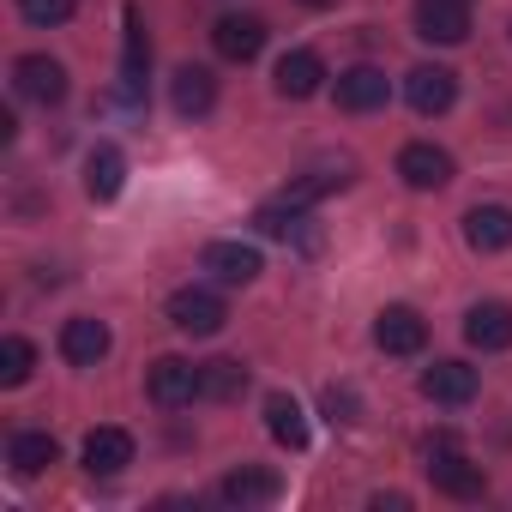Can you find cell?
Wrapping results in <instances>:
<instances>
[{"mask_svg": "<svg viewBox=\"0 0 512 512\" xmlns=\"http://www.w3.org/2000/svg\"><path fill=\"white\" fill-rule=\"evenodd\" d=\"M428 482H434L440 494H452V500H482V494H488L482 464H470L452 440H428Z\"/></svg>", "mask_w": 512, "mask_h": 512, "instance_id": "1", "label": "cell"}, {"mask_svg": "<svg viewBox=\"0 0 512 512\" xmlns=\"http://www.w3.org/2000/svg\"><path fill=\"white\" fill-rule=\"evenodd\" d=\"M223 320H229V308H223V296H217V290L187 284V290H175V296H169V326H175V332H187V338H211V332H223Z\"/></svg>", "mask_w": 512, "mask_h": 512, "instance_id": "2", "label": "cell"}, {"mask_svg": "<svg viewBox=\"0 0 512 512\" xmlns=\"http://www.w3.org/2000/svg\"><path fill=\"white\" fill-rule=\"evenodd\" d=\"M253 229H260L266 241H290V247H302V253L320 247V229H314L308 205H296V199H272V205H260V211H253Z\"/></svg>", "mask_w": 512, "mask_h": 512, "instance_id": "3", "label": "cell"}, {"mask_svg": "<svg viewBox=\"0 0 512 512\" xmlns=\"http://www.w3.org/2000/svg\"><path fill=\"white\" fill-rule=\"evenodd\" d=\"M145 392H151L157 410H181V404L199 398V368H193L187 356H157V362L145 368Z\"/></svg>", "mask_w": 512, "mask_h": 512, "instance_id": "4", "label": "cell"}, {"mask_svg": "<svg viewBox=\"0 0 512 512\" xmlns=\"http://www.w3.org/2000/svg\"><path fill=\"white\" fill-rule=\"evenodd\" d=\"M410 25H416V37H422V43L452 49V43H464V37H470V0H416Z\"/></svg>", "mask_w": 512, "mask_h": 512, "instance_id": "5", "label": "cell"}, {"mask_svg": "<svg viewBox=\"0 0 512 512\" xmlns=\"http://www.w3.org/2000/svg\"><path fill=\"white\" fill-rule=\"evenodd\" d=\"M13 85H19V97H25V103L55 109V103L67 97V67H61L55 55H25V61L13 67Z\"/></svg>", "mask_w": 512, "mask_h": 512, "instance_id": "6", "label": "cell"}, {"mask_svg": "<svg viewBox=\"0 0 512 512\" xmlns=\"http://www.w3.org/2000/svg\"><path fill=\"white\" fill-rule=\"evenodd\" d=\"M398 175H404V187H416V193H440V187L452 181V151L416 139V145L398 151Z\"/></svg>", "mask_w": 512, "mask_h": 512, "instance_id": "7", "label": "cell"}, {"mask_svg": "<svg viewBox=\"0 0 512 512\" xmlns=\"http://www.w3.org/2000/svg\"><path fill=\"white\" fill-rule=\"evenodd\" d=\"M211 49L223 55V61H253L266 49V19H253V13H223L217 25H211Z\"/></svg>", "mask_w": 512, "mask_h": 512, "instance_id": "8", "label": "cell"}, {"mask_svg": "<svg viewBox=\"0 0 512 512\" xmlns=\"http://www.w3.org/2000/svg\"><path fill=\"white\" fill-rule=\"evenodd\" d=\"M217 494H223L229 506H272V500L284 494V476L266 470V464H241V470H229V476L217 482Z\"/></svg>", "mask_w": 512, "mask_h": 512, "instance_id": "9", "label": "cell"}, {"mask_svg": "<svg viewBox=\"0 0 512 512\" xmlns=\"http://www.w3.org/2000/svg\"><path fill=\"white\" fill-rule=\"evenodd\" d=\"M404 97H410L416 115H446V109L458 103V73H452V67H416V73L404 79Z\"/></svg>", "mask_w": 512, "mask_h": 512, "instance_id": "10", "label": "cell"}, {"mask_svg": "<svg viewBox=\"0 0 512 512\" xmlns=\"http://www.w3.org/2000/svg\"><path fill=\"white\" fill-rule=\"evenodd\" d=\"M374 344H380L386 356H416V350L428 344V320H422L416 308H380V320H374Z\"/></svg>", "mask_w": 512, "mask_h": 512, "instance_id": "11", "label": "cell"}, {"mask_svg": "<svg viewBox=\"0 0 512 512\" xmlns=\"http://www.w3.org/2000/svg\"><path fill=\"white\" fill-rule=\"evenodd\" d=\"M386 97H392V85H386V73L380 67H344L338 73V109H350V115H368V109H386Z\"/></svg>", "mask_w": 512, "mask_h": 512, "instance_id": "12", "label": "cell"}, {"mask_svg": "<svg viewBox=\"0 0 512 512\" xmlns=\"http://www.w3.org/2000/svg\"><path fill=\"white\" fill-rule=\"evenodd\" d=\"M464 338H470V350H482V356L512 350V308H506V302H476V308L464 314Z\"/></svg>", "mask_w": 512, "mask_h": 512, "instance_id": "13", "label": "cell"}, {"mask_svg": "<svg viewBox=\"0 0 512 512\" xmlns=\"http://www.w3.org/2000/svg\"><path fill=\"white\" fill-rule=\"evenodd\" d=\"M205 272L217 284H253L266 266H260V247H247V241H211L205 247Z\"/></svg>", "mask_w": 512, "mask_h": 512, "instance_id": "14", "label": "cell"}, {"mask_svg": "<svg viewBox=\"0 0 512 512\" xmlns=\"http://www.w3.org/2000/svg\"><path fill=\"white\" fill-rule=\"evenodd\" d=\"M272 85H278V97L302 103V97H314V91L326 85V61H320L314 49H290V55L278 61V73H272Z\"/></svg>", "mask_w": 512, "mask_h": 512, "instance_id": "15", "label": "cell"}, {"mask_svg": "<svg viewBox=\"0 0 512 512\" xmlns=\"http://www.w3.org/2000/svg\"><path fill=\"white\" fill-rule=\"evenodd\" d=\"M422 398L428 404H470L476 398V368L470 362H434V368H422Z\"/></svg>", "mask_w": 512, "mask_h": 512, "instance_id": "16", "label": "cell"}, {"mask_svg": "<svg viewBox=\"0 0 512 512\" xmlns=\"http://www.w3.org/2000/svg\"><path fill=\"white\" fill-rule=\"evenodd\" d=\"M133 464V434L127 428H91L85 434V470L91 476H121Z\"/></svg>", "mask_w": 512, "mask_h": 512, "instance_id": "17", "label": "cell"}, {"mask_svg": "<svg viewBox=\"0 0 512 512\" xmlns=\"http://www.w3.org/2000/svg\"><path fill=\"white\" fill-rule=\"evenodd\" d=\"M109 344H115V338H109L103 320H67V326H61V356H67L73 368H97V362L109 356Z\"/></svg>", "mask_w": 512, "mask_h": 512, "instance_id": "18", "label": "cell"}, {"mask_svg": "<svg viewBox=\"0 0 512 512\" xmlns=\"http://www.w3.org/2000/svg\"><path fill=\"white\" fill-rule=\"evenodd\" d=\"M464 241H470L476 253L512 247V211H506V205H470V211H464Z\"/></svg>", "mask_w": 512, "mask_h": 512, "instance_id": "19", "label": "cell"}, {"mask_svg": "<svg viewBox=\"0 0 512 512\" xmlns=\"http://www.w3.org/2000/svg\"><path fill=\"white\" fill-rule=\"evenodd\" d=\"M145 67H151V37H145L139 7H127V37H121V91L127 97L145 91Z\"/></svg>", "mask_w": 512, "mask_h": 512, "instance_id": "20", "label": "cell"}, {"mask_svg": "<svg viewBox=\"0 0 512 512\" xmlns=\"http://www.w3.org/2000/svg\"><path fill=\"white\" fill-rule=\"evenodd\" d=\"M55 458H61V446H55V434H43V428H25V434L7 440V464H13V476H43Z\"/></svg>", "mask_w": 512, "mask_h": 512, "instance_id": "21", "label": "cell"}, {"mask_svg": "<svg viewBox=\"0 0 512 512\" xmlns=\"http://www.w3.org/2000/svg\"><path fill=\"white\" fill-rule=\"evenodd\" d=\"M169 103H175V115H211L217 79H211L205 67H181V73L169 79Z\"/></svg>", "mask_w": 512, "mask_h": 512, "instance_id": "22", "label": "cell"}, {"mask_svg": "<svg viewBox=\"0 0 512 512\" xmlns=\"http://www.w3.org/2000/svg\"><path fill=\"white\" fill-rule=\"evenodd\" d=\"M266 434H272L278 446H290V452L308 446V416H302V404H296L290 392H272V398H266Z\"/></svg>", "mask_w": 512, "mask_h": 512, "instance_id": "23", "label": "cell"}, {"mask_svg": "<svg viewBox=\"0 0 512 512\" xmlns=\"http://www.w3.org/2000/svg\"><path fill=\"white\" fill-rule=\"evenodd\" d=\"M121 181H127V157H121L115 145H97V151L85 157V193L103 205V199L121 193Z\"/></svg>", "mask_w": 512, "mask_h": 512, "instance_id": "24", "label": "cell"}, {"mask_svg": "<svg viewBox=\"0 0 512 512\" xmlns=\"http://www.w3.org/2000/svg\"><path fill=\"white\" fill-rule=\"evenodd\" d=\"M350 157H338V163H314L308 175H296L290 181V193L284 199H296V205H314V199H326V193H338V187H350Z\"/></svg>", "mask_w": 512, "mask_h": 512, "instance_id": "25", "label": "cell"}, {"mask_svg": "<svg viewBox=\"0 0 512 512\" xmlns=\"http://www.w3.org/2000/svg\"><path fill=\"white\" fill-rule=\"evenodd\" d=\"M247 392V368L241 362H205L199 368V398H217V404H229V398H241Z\"/></svg>", "mask_w": 512, "mask_h": 512, "instance_id": "26", "label": "cell"}, {"mask_svg": "<svg viewBox=\"0 0 512 512\" xmlns=\"http://www.w3.org/2000/svg\"><path fill=\"white\" fill-rule=\"evenodd\" d=\"M37 368V344L31 338H0V386H25Z\"/></svg>", "mask_w": 512, "mask_h": 512, "instance_id": "27", "label": "cell"}, {"mask_svg": "<svg viewBox=\"0 0 512 512\" xmlns=\"http://www.w3.org/2000/svg\"><path fill=\"white\" fill-rule=\"evenodd\" d=\"M19 13H25V25L55 31V25H67V19H73V0H19Z\"/></svg>", "mask_w": 512, "mask_h": 512, "instance_id": "28", "label": "cell"}, {"mask_svg": "<svg viewBox=\"0 0 512 512\" xmlns=\"http://www.w3.org/2000/svg\"><path fill=\"white\" fill-rule=\"evenodd\" d=\"M326 422H332V428H338V422H344V428L356 422V392H350V386H326Z\"/></svg>", "mask_w": 512, "mask_h": 512, "instance_id": "29", "label": "cell"}, {"mask_svg": "<svg viewBox=\"0 0 512 512\" xmlns=\"http://www.w3.org/2000/svg\"><path fill=\"white\" fill-rule=\"evenodd\" d=\"M302 7H314V13H326V7H338V0H302Z\"/></svg>", "mask_w": 512, "mask_h": 512, "instance_id": "30", "label": "cell"}]
</instances>
